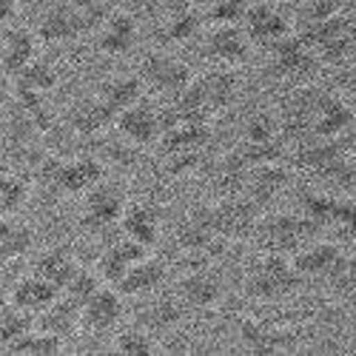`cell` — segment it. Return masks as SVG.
Instances as JSON below:
<instances>
[{
    "instance_id": "cell-1",
    "label": "cell",
    "mask_w": 356,
    "mask_h": 356,
    "mask_svg": "<svg viewBox=\"0 0 356 356\" xmlns=\"http://www.w3.org/2000/svg\"><path fill=\"white\" fill-rule=\"evenodd\" d=\"M300 280L302 277L296 274L293 259H288L285 254H265L254 265V271H248L245 293L259 302H274V300H282V296L293 293Z\"/></svg>"
},
{
    "instance_id": "cell-2",
    "label": "cell",
    "mask_w": 356,
    "mask_h": 356,
    "mask_svg": "<svg viewBox=\"0 0 356 356\" xmlns=\"http://www.w3.org/2000/svg\"><path fill=\"white\" fill-rule=\"evenodd\" d=\"M126 205H129V200H126L123 186L100 180L92 191L83 194V217H80V225L86 231H92V234H106L114 225H120V217L126 211Z\"/></svg>"
},
{
    "instance_id": "cell-3",
    "label": "cell",
    "mask_w": 356,
    "mask_h": 356,
    "mask_svg": "<svg viewBox=\"0 0 356 356\" xmlns=\"http://www.w3.org/2000/svg\"><path fill=\"white\" fill-rule=\"evenodd\" d=\"M316 231V225L308 217H293V214H277L265 217L257 222V243L268 254H293L305 245V240Z\"/></svg>"
},
{
    "instance_id": "cell-4",
    "label": "cell",
    "mask_w": 356,
    "mask_h": 356,
    "mask_svg": "<svg viewBox=\"0 0 356 356\" xmlns=\"http://www.w3.org/2000/svg\"><path fill=\"white\" fill-rule=\"evenodd\" d=\"M271 60H268V74L282 80V83H300L308 80L316 69H319V57L316 51L296 35H285L280 43H274L271 49Z\"/></svg>"
},
{
    "instance_id": "cell-5",
    "label": "cell",
    "mask_w": 356,
    "mask_h": 356,
    "mask_svg": "<svg viewBox=\"0 0 356 356\" xmlns=\"http://www.w3.org/2000/svg\"><path fill=\"white\" fill-rule=\"evenodd\" d=\"M137 74H140L143 86H148L152 92H157L163 97L180 95L183 88L191 86V80H194L191 66L183 63L180 57L165 54V51H148L143 60H140Z\"/></svg>"
},
{
    "instance_id": "cell-6",
    "label": "cell",
    "mask_w": 356,
    "mask_h": 356,
    "mask_svg": "<svg viewBox=\"0 0 356 356\" xmlns=\"http://www.w3.org/2000/svg\"><path fill=\"white\" fill-rule=\"evenodd\" d=\"M259 209L243 194H228L222 202L209 205V220L220 240H248L257 231Z\"/></svg>"
},
{
    "instance_id": "cell-7",
    "label": "cell",
    "mask_w": 356,
    "mask_h": 356,
    "mask_svg": "<svg viewBox=\"0 0 356 356\" xmlns=\"http://www.w3.org/2000/svg\"><path fill=\"white\" fill-rule=\"evenodd\" d=\"M103 168L106 165L92 154H83V157H74V160H60L57 163L54 177H51V191L63 194V197H83L100 180H106Z\"/></svg>"
},
{
    "instance_id": "cell-8",
    "label": "cell",
    "mask_w": 356,
    "mask_h": 356,
    "mask_svg": "<svg viewBox=\"0 0 356 356\" xmlns=\"http://www.w3.org/2000/svg\"><path fill=\"white\" fill-rule=\"evenodd\" d=\"M57 74L54 63L46 57H35L29 66H23L15 77H12V95L17 106H35V103H46V95L57 88Z\"/></svg>"
},
{
    "instance_id": "cell-9",
    "label": "cell",
    "mask_w": 356,
    "mask_h": 356,
    "mask_svg": "<svg viewBox=\"0 0 356 356\" xmlns=\"http://www.w3.org/2000/svg\"><path fill=\"white\" fill-rule=\"evenodd\" d=\"M202 49L217 66H225V69L243 66L251 57V40L243 26H211L205 32Z\"/></svg>"
},
{
    "instance_id": "cell-10",
    "label": "cell",
    "mask_w": 356,
    "mask_h": 356,
    "mask_svg": "<svg viewBox=\"0 0 356 356\" xmlns=\"http://www.w3.org/2000/svg\"><path fill=\"white\" fill-rule=\"evenodd\" d=\"M114 126H117V131H120L123 140H129V143L137 145V148L154 145V143H160V137H163L160 108L152 106V103H145V100H137L134 106H129L126 111L117 114Z\"/></svg>"
},
{
    "instance_id": "cell-11",
    "label": "cell",
    "mask_w": 356,
    "mask_h": 356,
    "mask_svg": "<svg viewBox=\"0 0 356 356\" xmlns=\"http://www.w3.org/2000/svg\"><path fill=\"white\" fill-rule=\"evenodd\" d=\"M40 51V40L35 35V29L26 26H6L0 29V72L9 80L29 66Z\"/></svg>"
},
{
    "instance_id": "cell-12",
    "label": "cell",
    "mask_w": 356,
    "mask_h": 356,
    "mask_svg": "<svg viewBox=\"0 0 356 356\" xmlns=\"http://www.w3.org/2000/svg\"><path fill=\"white\" fill-rule=\"evenodd\" d=\"M120 316H123V293L117 288H108V285H100L80 305V325L92 334L114 331Z\"/></svg>"
},
{
    "instance_id": "cell-13",
    "label": "cell",
    "mask_w": 356,
    "mask_h": 356,
    "mask_svg": "<svg viewBox=\"0 0 356 356\" xmlns=\"http://www.w3.org/2000/svg\"><path fill=\"white\" fill-rule=\"evenodd\" d=\"M243 29H245L251 46L271 49L285 35H291V20L271 3H251L248 15L243 20Z\"/></svg>"
},
{
    "instance_id": "cell-14",
    "label": "cell",
    "mask_w": 356,
    "mask_h": 356,
    "mask_svg": "<svg viewBox=\"0 0 356 356\" xmlns=\"http://www.w3.org/2000/svg\"><path fill=\"white\" fill-rule=\"evenodd\" d=\"M140 40V23L129 12H111L97 29V51L106 57H129Z\"/></svg>"
},
{
    "instance_id": "cell-15",
    "label": "cell",
    "mask_w": 356,
    "mask_h": 356,
    "mask_svg": "<svg viewBox=\"0 0 356 356\" xmlns=\"http://www.w3.org/2000/svg\"><path fill=\"white\" fill-rule=\"evenodd\" d=\"M291 183V171L282 163H265V165H254L248 174V183L243 188V197H248L259 211H265L268 205H274V200L288 188Z\"/></svg>"
},
{
    "instance_id": "cell-16",
    "label": "cell",
    "mask_w": 356,
    "mask_h": 356,
    "mask_svg": "<svg viewBox=\"0 0 356 356\" xmlns=\"http://www.w3.org/2000/svg\"><path fill=\"white\" fill-rule=\"evenodd\" d=\"M120 231H123V236H129V240L152 251L160 243L163 211L152 202H131V205H126V211L120 217Z\"/></svg>"
},
{
    "instance_id": "cell-17",
    "label": "cell",
    "mask_w": 356,
    "mask_h": 356,
    "mask_svg": "<svg viewBox=\"0 0 356 356\" xmlns=\"http://www.w3.org/2000/svg\"><path fill=\"white\" fill-rule=\"evenodd\" d=\"M177 293H180V300H183L186 308L211 311V308L220 305L225 288H222V280H220L214 271H209V268H194V271H188V274L180 280V285H177Z\"/></svg>"
},
{
    "instance_id": "cell-18",
    "label": "cell",
    "mask_w": 356,
    "mask_h": 356,
    "mask_svg": "<svg viewBox=\"0 0 356 356\" xmlns=\"http://www.w3.org/2000/svg\"><path fill=\"white\" fill-rule=\"evenodd\" d=\"M35 35L40 43L46 46H63V43H72L83 35V29L72 12V6L66 0H57L51 3L40 17H38V26H35Z\"/></svg>"
},
{
    "instance_id": "cell-19",
    "label": "cell",
    "mask_w": 356,
    "mask_h": 356,
    "mask_svg": "<svg viewBox=\"0 0 356 356\" xmlns=\"http://www.w3.org/2000/svg\"><path fill=\"white\" fill-rule=\"evenodd\" d=\"M114 120H117V114L100 97H80L72 103L66 114V126L77 137H100L103 131L114 126Z\"/></svg>"
},
{
    "instance_id": "cell-20",
    "label": "cell",
    "mask_w": 356,
    "mask_h": 356,
    "mask_svg": "<svg viewBox=\"0 0 356 356\" xmlns=\"http://www.w3.org/2000/svg\"><path fill=\"white\" fill-rule=\"evenodd\" d=\"M194 86H197L200 97L205 100V106L211 108V114H220V111L231 108L236 95H240V80H236V74L225 66L194 77Z\"/></svg>"
},
{
    "instance_id": "cell-21",
    "label": "cell",
    "mask_w": 356,
    "mask_h": 356,
    "mask_svg": "<svg viewBox=\"0 0 356 356\" xmlns=\"http://www.w3.org/2000/svg\"><path fill=\"white\" fill-rule=\"evenodd\" d=\"M57 296H60V288L57 285H51L49 280H43V277H38V274H32L29 271L26 277H20L15 285H12V291H9V305H15V308H20V311H26V314H32V316H38V314H43Z\"/></svg>"
},
{
    "instance_id": "cell-22",
    "label": "cell",
    "mask_w": 356,
    "mask_h": 356,
    "mask_svg": "<svg viewBox=\"0 0 356 356\" xmlns=\"http://www.w3.org/2000/svg\"><path fill=\"white\" fill-rule=\"evenodd\" d=\"M293 268L302 280H331L339 271H345V262L337 245L316 243L293 257Z\"/></svg>"
},
{
    "instance_id": "cell-23",
    "label": "cell",
    "mask_w": 356,
    "mask_h": 356,
    "mask_svg": "<svg viewBox=\"0 0 356 356\" xmlns=\"http://www.w3.org/2000/svg\"><path fill=\"white\" fill-rule=\"evenodd\" d=\"M148 254V248H143L140 243H134V240H129V236H123V240H117L103 257H100V262H97V277L103 280V282H108V285H120V280L126 277V271L131 268V265L137 262V259H143Z\"/></svg>"
},
{
    "instance_id": "cell-24",
    "label": "cell",
    "mask_w": 356,
    "mask_h": 356,
    "mask_svg": "<svg viewBox=\"0 0 356 356\" xmlns=\"http://www.w3.org/2000/svg\"><path fill=\"white\" fill-rule=\"evenodd\" d=\"M350 123H353V108L342 97L322 92L319 108H316V120H314V137L316 140H334Z\"/></svg>"
},
{
    "instance_id": "cell-25",
    "label": "cell",
    "mask_w": 356,
    "mask_h": 356,
    "mask_svg": "<svg viewBox=\"0 0 356 356\" xmlns=\"http://www.w3.org/2000/svg\"><path fill=\"white\" fill-rule=\"evenodd\" d=\"M163 280H165V265L145 254L143 259H137L126 271V277L120 280L117 291H120L123 296H145V293H154L163 285Z\"/></svg>"
},
{
    "instance_id": "cell-26",
    "label": "cell",
    "mask_w": 356,
    "mask_h": 356,
    "mask_svg": "<svg viewBox=\"0 0 356 356\" xmlns=\"http://www.w3.org/2000/svg\"><path fill=\"white\" fill-rule=\"evenodd\" d=\"M202 26H205V15L202 9H194V6H177L168 12V17L163 20V40L165 43H174V46H183V43H191L194 38L202 35Z\"/></svg>"
},
{
    "instance_id": "cell-27",
    "label": "cell",
    "mask_w": 356,
    "mask_h": 356,
    "mask_svg": "<svg viewBox=\"0 0 356 356\" xmlns=\"http://www.w3.org/2000/svg\"><path fill=\"white\" fill-rule=\"evenodd\" d=\"M77 268H80V265H77L74 254L69 248H60V245H51V248L40 251L35 257V262H32V274L49 280L51 285H57L60 291H63V285L72 280V274Z\"/></svg>"
},
{
    "instance_id": "cell-28",
    "label": "cell",
    "mask_w": 356,
    "mask_h": 356,
    "mask_svg": "<svg viewBox=\"0 0 356 356\" xmlns=\"http://www.w3.org/2000/svg\"><path fill=\"white\" fill-rule=\"evenodd\" d=\"M345 160V152L337 143L328 140H308L302 145H296V154H293V165L302 168V171H316V174H328L334 165H339Z\"/></svg>"
},
{
    "instance_id": "cell-29",
    "label": "cell",
    "mask_w": 356,
    "mask_h": 356,
    "mask_svg": "<svg viewBox=\"0 0 356 356\" xmlns=\"http://www.w3.org/2000/svg\"><path fill=\"white\" fill-rule=\"evenodd\" d=\"M183 314H186L183 311V300H174V296H157V300H152L140 311V325L157 337V334L174 331L177 325L183 322Z\"/></svg>"
},
{
    "instance_id": "cell-30",
    "label": "cell",
    "mask_w": 356,
    "mask_h": 356,
    "mask_svg": "<svg viewBox=\"0 0 356 356\" xmlns=\"http://www.w3.org/2000/svg\"><path fill=\"white\" fill-rule=\"evenodd\" d=\"M35 319H38V328H43V331H49L54 337H60V339H69L80 328V305H74L72 300H66V296L60 293Z\"/></svg>"
},
{
    "instance_id": "cell-31",
    "label": "cell",
    "mask_w": 356,
    "mask_h": 356,
    "mask_svg": "<svg viewBox=\"0 0 356 356\" xmlns=\"http://www.w3.org/2000/svg\"><path fill=\"white\" fill-rule=\"evenodd\" d=\"M35 248V231L17 220V214H0V254L9 259H23Z\"/></svg>"
},
{
    "instance_id": "cell-32",
    "label": "cell",
    "mask_w": 356,
    "mask_h": 356,
    "mask_svg": "<svg viewBox=\"0 0 356 356\" xmlns=\"http://www.w3.org/2000/svg\"><path fill=\"white\" fill-rule=\"evenodd\" d=\"M143 80L140 74H114L108 77L103 86H100V100L114 111V114H120L126 111L129 106H134L137 100H143Z\"/></svg>"
},
{
    "instance_id": "cell-33",
    "label": "cell",
    "mask_w": 356,
    "mask_h": 356,
    "mask_svg": "<svg viewBox=\"0 0 356 356\" xmlns=\"http://www.w3.org/2000/svg\"><path fill=\"white\" fill-rule=\"evenodd\" d=\"M35 328V316L15 305H9L0 314V353H15L20 339Z\"/></svg>"
},
{
    "instance_id": "cell-34",
    "label": "cell",
    "mask_w": 356,
    "mask_h": 356,
    "mask_svg": "<svg viewBox=\"0 0 356 356\" xmlns=\"http://www.w3.org/2000/svg\"><path fill=\"white\" fill-rule=\"evenodd\" d=\"M353 54H356V38L350 29H342V32L331 35L325 43L316 46V57L322 66H345L353 60Z\"/></svg>"
},
{
    "instance_id": "cell-35",
    "label": "cell",
    "mask_w": 356,
    "mask_h": 356,
    "mask_svg": "<svg viewBox=\"0 0 356 356\" xmlns=\"http://www.w3.org/2000/svg\"><path fill=\"white\" fill-rule=\"evenodd\" d=\"M114 353H123V356H152L157 353V339L152 331H145L143 325H129L120 334L114 337Z\"/></svg>"
},
{
    "instance_id": "cell-36",
    "label": "cell",
    "mask_w": 356,
    "mask_h": 356,
    "mask_svg": "<svg viewBox=\"0 0 356 356\" xmlns=\"http://www.w3.org/2000/svg\"><path fill=\"white\" fill-rule=\"evenodd\" d=\"M29 180L17 171H0V214H17L29 200Z\"/></svg>"
},
{
    "instance_id": "cell-37",
    "label": "cell",
    "mask_w": 356,
    "mask_h": 356,
    "mask_svg": "<svg viewBox=\"0 0 356 356\" xmlns=\"http://www.w3.org/2000/svg\"><path fill=\"white\" fill-rule=\"evenodd\" d=\"M66 3L72 6L83 35L86 32H97V29L106 23V17L114 12L111 0H66Z\"/></svg>"
},
{
    "instance_id": "cell-38",
    "label": "cell",
    "mask_w": 356,
    "mask_h": 356,
    "mask_svg": "<svg viewBox=\"0 0 356 356\" xmlns=\"http://www.w3.org/2000/svg\"><path fill=\"white\" fill-rule=\"evenodd\" d=\"M251 3L254 0H214L202 15H205V23L211 26H243Z\"/></svg>"
},
{
    "instance_id": "cell-39",
    "label": "cell",
    "mask_w": 356,
    "mask_h": 356,
    "mask_svg": "<svg viewBox=\"0 0 356 356\" xmlns=\"http://www.w3.org/2000/svg\"><path fill=\"white\" fill-rule=\"evenodd\" d=\"M280 140V120L268 111H257L243 123V143H274Z\"/></svg>"
},
{
    "instance_id": "cell-40",
    "label": "cell",
    "mask_w": 356,
    "mask_h": 356,
    "mask_svg": "<svg viewBox=\"0 0 356 356\" xmlns=\"http://www.w3.org/2000/svg\"><path fill=\"white\" fill-rule=\"evenodd\" d=\"M63 342H66V339L54 337V334L43 331V328H32V331H29V334L20 339V345H17L15 353H26V356H54V353L63 350Z\"/></svg>"
},
{
    "instance_id": "cell-41",
    "label": "cell",
    "mask_w": 356,
    "mask_h": 356,
    "mask_svg": "<svg viewBox=\"0 0 356 356\" xmlns=\"http://www.w3.org/2000/svg\"><path fill=\"white\" fill-rule=\"evenodd\" d=\"M103 285V280L97 277V271H88V268H77L74 274H72V280L63 285V296L66 300H72L74 305H83L88 296H92L97 288Z\"/></svg>"
},
{
    "instance_id": "cell-42",
    "label": "cell",
    "mask_w": 356,
    "mask_h": 356,
    "mask_svg": "<svg viewBox=\"0 0 356 356\" xmlns=\"http://www.w3.org/2000/svg\"><path fill=\"white\" fill-rule=\"evenodd\" d=\"M205 152H171L165 154V174L168 177H188L202 165Z\"/></svg>"
},
{
    "instance_id": "cell-43",
    "label": "cell",
    "mask_w": 356,
    "mask_h": 356,
    "mask_svg": "<svg viewBox=\"0 0 356 356\" xmlns=\"http://www.w3.org/2000/svg\"><path fill=\"white\" fill-rule=\"evenodd\" d=\"M339 12L342 9H339L337 0H308V3H302V12H300V26L328 20V17L339 15Z\"/></svg>"
},
{
    "instance_id": "cell-44",
    "label": "cell",
    "mask_w": 356,
    "mask_h": 356,
    "mask_svg": "<svg viewBox=\"0 0 356 356\" xmlns=\"http://www.w3.org/2000/svg\"><path fill=\"white\" fill-rule=\"evenodd\" d=\"M106 157L117 165V168H134L137 165V145H131L129 140L120 137V143H114V145H106Z\"/></svg>"
},
{
    "instance_id": "cell-45",
    "label": "cell",
    "mask_w": 356,
    "mask_h": 356,
    "mask_svg": "<svg viewBox=\"0 0 356 356\" xmlns=\"http://www.w3.org/2000/svg\"><path fill=\"white\" fill-rule=\"evenodd\" d=\"M17 6L20 0H0V29L12 26V20L17 17Z\"/></svg>"
},
{
    "instance_id": "cell-46",
    "label": "cell",
    "mask_w": 356,
    "mask_h": 356,
    "mask_svg": "<svg viewBox=\"0 0 356 356\" xmlns=\"http://www.w3.org/2000/svg\"><path fill=\"white\" fill-rule=\"evenodd\" d=\"M183 3H186V6H194V9H202V12H205V9H209V6L214 3V0H183Z\"/></svg>"
},
{
    "instance_id": "cell-47",
    "label": "cell",
    "mask_w": 356,
    "mask_h": 356,
    "mask_svg": "<svg viewBox=\"0 0 356 356\" xmlns=\"http://www.w3.org/2000/svg\"><path fill=\"white\" fill-rule=\"evenodd\" d=\"M348 29H350L353 38H356V0H353V6H350V12H348Z\"/></svg>"
},
{
    "instance_id": "cell-48",
    "label": "cell",
    "mask_w": 356,
    "mask_h": 356,
    "mask_svg": "<svg viewBox=\"0 0 356 356\" xmlns=\"http://www.w3.org/2000/svg\"><path fill=\"white\" fill-rule=\"evenodd\" d=\"M9 308V291L6 288H0V314H3Z\"/></svg>"
},
{
    "instance_id": "cell-49",
    "label": "cell",
    "mask_w": 356,
    "mask_h": 356,
    "mask_svg": "<svg viewBox=\"0 0 356 356\" xmlns=\"http://www.w3.org/2000/svg\"><path fill=\"white\" fill-rule=\"evenodd\" d=\"M348 277H350V280L356 282V257H353V259L348 262Z\"/></svg>"
},
{
    "instance_id": "cell-50",
    "label": "cell",
    "mask_w": 356,
    "mask_h": 356,
    "mask_svg": "<svg viewBox=\"0 0 356 356\" xmlns=\"http://www.w3.org/2000/svg\"><path fill=\"white\" fill-rule=\"evenodd\" d=\"M285 3H291V6H302V3H308V0H285Z\"/></svg>"
},
{
    "instance_id": "cell-51",
    "label": "cell",
    "mask_w": 356,
    "mask_h": 356,
    "mask_svg": "<svg viewBox=\"0 0 356 356\" xmlns=\"http://www.w3.org/2000/svg\"><path fill=\"white\" fill-rule=\"evenodd\" d=\"M3 265H6V257H3V254H0V271H3Z\"/></svg>"
},
{
    "instance_id": "cell-52",
    "label": "cell",
    "mask_w": 356,
    "mask_h": 356,
    "mask_svg": "<svg viewBox=\"0 0 356 356\" xmlns=\"http://www.w3.org/2000/svg\"><path fill=\"white\" fill-rule=\"evenodd\" d=\"M353 120H356V114H353Z\"/></svg>"
}]
</instances>
